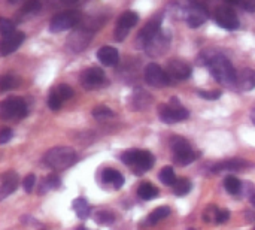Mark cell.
Listing matches in <instances>:
<instances>
[{
  "mask_svg": "<svg viewBox=\"0 0 255 230\" xmlns=\"http://www.w3.org/2000/svg\"><path fill=\"white\" fill-rule=\"evenodd\" d=\"M40 9V3L36 0H30L27 3H24V6L21 7V13L22 15H30V13H36Z\"/></svg>",
  "mask_w": 255,
  "mask_h": 230,
  "instance_id": "1f68e13d",
  "label": "cell"
},
{
  "mask_svg": "<svg viewBox=\"0 0 255 230\" xmlns=\"http://www.w3.org/2000/svg\"><path fill=\"white\" fill-rule=\"evenodd\" d=\"M236 84L241 90L244 91H250L255 88V70L254 69H245L242 72H239Z\"/></svg>",
  "mask_w": 255,
  "mask_h": 230,
  "instance_id": "d6986e66",
  "label": "cell"
},
{
  "mask_svg": "<svg viewBox=\"0 0 255 230\" xmlns=\"http://www.w3.org/2000/svg\"><path fill=\"white\" fill-rule=\"evenodd\" d=\"M1 117L6 120H21L27 115V103L19 97H9L0 105Z\"/></svg>",
  "mask_w": 255,
  "mask_h": 230,
  "instance_id": "277c9868",
  "label": "cell"
},
{
  "mask_svg": "<svg viewBox=\"0 0 255 230\" xmlns=\"http://www.w3.org/2000/svg\"><path fill=\"white\" fill-rule=\"evenodd\" d=\"M34 184H36V177H34L33 174H30V175H27V177L24 178L22 187H24V190H25L27 193H31V190H33V187H34Z\"/></svg>",
  "mask_w": 255,
  "mask_h": 230,
  "instance_id": "f35d334b",
  "label": "cell"
},
{
  "mask_svg": "<svg viewBox=\"0 0 255 230\" xmlns=\"http://www.w3.org/2000/svg\"><path fill=\"white\" fill-rule=\"evenodd\" d=\"M114 214L112 213H108V211H97L96 213V222L100 223V225H109L114 222Z\"/></svg>",
  "mask_w": 255,
  "mask_h": 230,
  "instance_id": "d6a6232c",
  "label": "cell"
},
{
  "mask_svg": "<svg viewBox=\"0 0 255 230\" xmlns=\"http://www.w3.org/2000/svg\"><path fill=\"white\" fill-rule=\"evenodd\" d=\"M91 114H93V117L97 118V120H105V118H108V117H114V112H112L109 108H106V106H97V108L93 109Z\"/></svg>",
  "mask_w": 255,
  "mask_h": 230,
  "instance_id": "4dcf8cb0",
  "label": "cell"
},
{
  "mask_svg": "<svg viewBox=\"0 0 255 230\" xmlns=\"http://www.w3.org/2000/svg\"><path fill=\"white\" fill-rule=\"evenodd\" d=\"M160 27H161V21L157 18H154V19H151V21H148L146 22V25L139 31V36H137V39H139V42L145 46L151 39H154L158 33H160Z\"/></svg>",
  "mask_w": 255,
  "mask_h": 230,
  "instance_id": "9a60e30c",
  "label": "cell"
},
{
  "mask_svg": "<svg viewBox=\"0 0 255 230\" xmlns=\"http://www.w3.org/2000/svg\"><path fill=\"white\" fill-rule=\"evenodd\" d=\"M81 18H82V15L79 10H66V12L57 13L49 22V30L58 33V31L73 28L76 24H79Z\"/></svg>",
  "mask_w": 255,
  "mask_h": 230,
  "instance_id": "5b68a950",
  "label": "cell"
},
{
  "mask_svg": "<svg viewBox=\"0 0 255 230\" xmlns=\"http://www.w3.org/2000/svg\"><path fill=\"white\" fill-rule=\"evenodd\" d=\"M90 37H91V33L87 31L85 28H81V30H76V31L67 39V43L70 45V49H73V51H81V49H85V46H87L88 42H90Z\"/></svg>",
  "mask_w": 255,
  "mask_h": 230,
  "instance_id": "2e32d148",
  "label": "cell"
},
{
  "mask_svg": "<svg viewBox=\"0 0 255 230\" xmlns=\"http://www.w3.org/2000/svg\"><path fill=\"white\" fill-rule=\"evenodd\" d=\"M170 147L175 153V156H181V154H185V153H190L193 151L191 150V145L187 139L181 138V136H175L170 139Z\"/></svg>",
  "mask_w": 255,
  "mask_h": 230,
  "instance_id": "7402d4cb",
  "label": "cell"
},
{
  "mask_svg": "<svg viewBox=\"0 0 255 230\" xmlns=\"http://www.w3.org/2000/svg\"><path fill=\"white\" fill-rule=\"evenodd\" d=\"M190 190H191V183L187 178H179L176 181V184L173 186V192L176 196H185V195H188Z\"/></svg>",
  "mask_w": 255,
  "mask_h": 230,
  "instance_id": "4316f807",
  "label": "cell"
},
{
  "mask_svg": "<svg viewBox=\"0 0 255 230\" xmlns=\"http://www.w3.org/2000/svg\"><path fill=\"white\" fill-rule=\"evenodd\" d=\"M12 139V130L10 129H4L0 132V144H7Z\"/></svg>",
  "mask_w": 255,
  "mask_h": 230,
  "instance_id": "ab89813d",
  "label": "cell"
},
{
  "mask_svg": "<svg viewBox=\"0 0 255 230\" xmlns=\"http://www.w3.org/2000/svg\"><path fill=\"white\" fill-rule=\"evenodd\" d=\"M230 219V213L227 211V210H221V211H218V216H217V223H226L227 220Z\"/></svg>",
  "mask_w": 255,
  "mask_h": 230,
  "instance_id": "60d3db41",
  "label": "cell"
},
{
  "mask_svg": "<svg viewBox=\"0 0 255 230\" xmlns=\"http://www.w3.org/2000/svg\"><path fill=\"white\" fill-rule=\"evenodd\" d=\"M139 21V15L133 10H126L117 21V27H115V39L117 40H124L126 36L128 34V31L137 24Z\"/></svg>",
  "mask_w": 255,
  "mask_h": 230,
  "instance_id": "52a82bcc",
  "label": "cell"
},
{
  "mask_svg": "<svg viewBox=\"0 0 255 230\" xmlns=\"http://www.w3.org/2000/svg\"><path fill=\"white\" fill-rule=\"evenodd\" d=\"M81 85L87 90L99 88L105 82V72L100 67H88L81 73Z\"/></svg>",
  "mask_w": 255,
  "mask_h": 230,
  "instance_id": "9c48e42d",
  "label": "cell"
},
{
  "mask_svg": "<svg viewBox=\"0 0 255 230\" xmlns=\"http://www.w3.org/2000/svg\"><path fill=\"white\" fill-rule=\"evenodd\" d=\"M206 64L211 70V75L224 85H232L236 84L238 79V73L233 67V64L230 63V60L221 54H214L212 57H209L206 60Z\"/></svg>",
  "mask_w": 255,
  "mask_h": 230,
  "instance_id": "6da1fadb",
  "label": "cell"
},
{
  "mask_svg": "<svg viewBox=\"0 0 255 230\" xmlns=\"http://www.w3.org/2000/svg\"><path fill=\"white\" fill-rule=\"evenodd\" d=\"M97 58L105 66H115L120 61V54L114 46H102L97 51Z\"/></svg>",
  "mask_w": 255,
  "mask_h": 230,
  "instance_id": "ac0fdd59",
  "label": "cell"
},
{
  "mask_svg": "<svg viewBox=\"0 0 255 230\" xmlns=\"http://www.w3.org/2000/svg\"><path fill=\"white\" fill-rule=\"evenodd\" d=\"M224 187H226V190H227L230 195H238V193L241 192L242 184H241V181H239L236 177H227V178L224 180Z\"/></svg>",
  "mask_w": 255,
  "mask_h": 230,
  "instance_id": "83f0119b",
  "label": "cell"
},
{
  "mask_svg": "<svg viewBox=\"0 0 255 230\" xmlns=\"http://www.w3.org/2000/svg\"><path fill=\"white\" fill-rule=\"evenodd\" d=\"M253 121H254V124H255V111L253 112Z\"/></svg>",
  "mask_w": 255,
  "mask_h": 230,
  "instance_id": "ee69618b",
  "label": "cell"
},
{
  "mask_svg": "<svg viewBox=\"0 0 255 230\" xmlns=\"http://www.w3.org/2000/svg\"><path fill=\"white\" fill-rule=\"evenodd\" d=\"M19 178L16 175V172H6L1 175V181H0V199H4L6 196H9L10 193H13L18 187Z\"/></svg>",
  "mask_w": 255,
  "mask_h": 230,
  "instance_id": "5bb4252c",
  "label": "cell"
},
{
  "mask_svg": "<svg viewBox=\"0 0 255 230\" xmlns=\"http://www.w3.org/2000/svg\"><path fill=\"white\" fill-rule=\"evenodd\" d=\"M61 103H63V100L51 90V93H49V96H48V106H49L52 111H58V109L61 108Z\"/></svg>",
  "mask_w": 255,
  "mask_h": 230,
  "instance_id": "d590c367",
  "label": "cell"
},
{
  "mask_svg": "<svg viewBox=\"0 0 255 230\" xmlns=\"http://www.w3.org/2000/svg\"><path fill=\"white\" fill-rule=\"evenodd\" d=\"M248 166V163L242 159H230V160H226V162H221L218 163L214 171L220 172V171H239L242 168Z\"/></svg>",
  "mask_w": 255,
  "mask_h": 230,
  "instance_id": "44dd1931",
  "label": "cell"
},
{
  "mask_svg": "<svg viewBox=\"0 0 255 230\" xmlns=\"http://www.w3.org/2000/svg\"><path fill=\"white\" fill-rule=\"evenodd\" d=\"M78 230H87V229H85V228H79V229H78Z\"/></svg>",
  "mask_w": 255,
  "mask_h": 230,
  "instance_id": "f6af8a7d",
  "label": "cell"
},
{
  "mask_svg": "<svg viewBox=\"0 0 255 230\" xmlns=\"http://www.w3.org/2000/svg\"><path fill=\"white\" fill-rule=\"evenodd\" d=\"M236 4L242 6V7L247 9L248 12H255V1H238Z\"/></svg>",
  "mask_w": 255,
  "mask_h": 230,
  "instance_id": "b9f144b4",
  "label": "cell"
},
{
  "mask_svg": "<svg viewBox=\"0 0 255 230\" xmlns=\"http://www.w3.org/2000/svg\"><path fill=\"white\" fill-rule=\"evenodd\" d=\"M208 16H209L208 9L200 3H193L187 10V22L191 28L200 27L203 22H206Z\"/></svg>",
  "mask_w": 255,
  "mask_h": 230,
  "instance_id": "8fae6325",
  "label": "cell"
},
{
  "mask_svg": "<svg viewBox=\"0 0 255 230\" xmlns=\"http://www.w3.org/2000/svg\"><path fill=\"white\" fill-rule=\"evenodd\" d=\"M166 73L169 75L170 81L175 79V81H182V79H187L190 78L191 75V67L188 63H185L184 60H178V58H173L167 63V67H166Z\"/></svg>",
  "mask_w": 255,
  "mask_h": 230,
  "instance_id": "30bf717a",
  "label": "cell"
},
{
  "mask_svg": "<svg viewBox=\"0 0 255 230\" xmlns=\"http://www.w3.org/2000/svg\"><path fill=\"white\" fill-rule=\"evenodd\" d=\"M167 45H169V39L164 34L158 33L154 39H151L145 45V48H146V52L151 57H157V55H161L164 52V49L167 48Z\"/></svg>",
  "mask_w": 255,
  "mask_h": 230,
  "instance_id": "e0dca14e",
  "label": "cell"
},
{
  "mask_svg": "<svg viewBox=\"0 0 255 230\" xmlns=\"http://www.w3.org/2000/svg\"><path fill=\"white\" fill-rule=\"evenodd\" d=\"M57 186H58V178H57V177H54V175H51V177L45 178L43 186L40 187V193L46 192V189H48V190H49V189H55Z\"/></svg>",
  "mask_w": 255,
  "mask_h": 230,
  "instance_id": "8d00e7d4",
  "label": "cell"
},
{
  "mask_svg": "<svg viewBox=\"0 0 255 230\" xmlns=\"http://www.w3.org/2000/svg\"><path fill=\"white\" fill-rule=\"evenodd\" d=\"M52 91L61 99V100H69L73 96V90L67 85V84H60L55 88H52Z\"/></svg>",
  "mask_w": 255,
  "mask_h": 230,
  "instance_id": "f1b7e54d",
  "label": "cell"
},
{
  "mask_svg": "<svg viewBox=\"0 0 255 230\" xmlns=\"http://www.w3.org/2000/svg\"><path fill=\"white\" fill-rule=\"evenodd\" d=\"M251 202H253V205H254V207H255V195H254V196H253V199H251Z\"/></svg>",
  "mask_w": 255,
  "mask_h": 230,
  "instance_id": "7bdbcfd3",
  "label": "cell"
},
{
  "mask_svg": "<svg viewBox=\"0 0 255 230\" xmlns=\"http://www.w3.org/2000/svg\"><path fill=\"white\" fill-rule=\"evenodd\" d=\"M160 181H161L163 184H166V186H175L176 181H178V178H176V175H175V171H173L170 166L163 168L161 172H160Z\"/></svg>",
  "mask_w": 255,
  "mask_h": 230,
  "instance_id": "d4e9b609",
  "label": "cell"
},
{
  "mask_svg": "<svg viewBox=\"0 0 255 230\" xmlns=\"http://www.w3.org/2000/svg\"><path fill=\"white\" fill-rule=\"evenodd\" d=\"M196 159H197V156H196L194 151H190V153H185V154H181V156H175V160L179 165H190Z\"/></svg>",
  "mask_w": 255,
  "mask_h": 230,
  "instance_id": "e575fe53",
  "label": "cell"
},
{
  "mask_svg": "<svg viewBox=\"0 0 255 230\" xmlns=\"http://www.w3.org/2000/svg\"><path fill=\"white\" fill-rule=\"evenodd\" d=\"M16 84H18V78L13 76V75H4V76H1V79H0V88H1V91L15 88Z\"/></svg>",
  "mask_w": 255,
  "mask_h": 230,
  "instance_id": "f546056e",
  "label": "cell"
},
{
  "mask_svg": "<svg viewBox=\"0 0 255 230\" xmlns=\"http://www.w3.org/2000/svg\"><path fill=\"white\" fill-rule=\"evenodd\" d=\"M145 81L152 87H166V85H169L172 82L169 75L166 73V70H163L155 63H149L146 66V69H145Z\"/></svg>",
  "mask_w": 255,
  "mask_h": 230,
  "instance_id": "ba28073f",
  "label": "cell"
},
{
  "mask_svg": "<svg viewBox=\"0 0 255 230\" xmlns=\"http://www.w3.org/2000/svg\"><path fill=\"white\" fill-rule=\"evenodd\" d=\"M0 31H1V37L10 34L12 31H15L13 22L9 21V19H6V18H0Z\"/></svg>",
  "mask_w": 255,
  "mask_h": 230,
  "instance_id": "836d02e7",
  "label": "cell"
},
{
  "mask_svg": "<svg viewBox=\"0 0 255 230\" xmlns=\"http://www.w3.org/2000/svg\"><path fill=\"white\" fill-rule=\"evenodd\" d=\"M78 160L75 150L69 147H55L45 154L43 162L52 169H67Z\"/></svg>",
  "mask_w": 255,
  "mask_h": 230,
  "instance_id": "7a4b0ae2",
  "label": "cell"
},
{
  "mask_svg": "<svg viewBox=\"0 0 255 230\" xmlns=\"http://www.w3.org/2000/svg\"><path fill=\"white\" fill-rule=\"evenodd\" d=\"M72 208H73V211L76 213V216H78L79 219H84V220H85V219L90 216V213H91V208H90L88 202H87L84 198L75 199L73 204H72Z\"/></svg>",
  "mask_w": 255,
  "mask_h": 230,
  "instance_id": "603a6c76",
  "label": "cell"
},
{
  "mask_svg": "<svg viewBox=\"0 0 255 230\" xmlns=\"http://www.w3.org/2000/svg\"><path fill=\"white\" fill-rule=\"evenodd\" d=\"M24 37H25V34H24L22 31H16V30L12 31V33L7 34V36H3V37H1V45H0L1 54H3V55H7V54L13 52L15 49H18L19 45L24 42Z\"/></svg>",
  "mask_w": 255,
  "mask_h": 230,
  "instance_id": "4fadbf2b",
  "label": "cell"
},
{
  "mask_svg": "<svg viewBox=\"0 0 255 230\" xmlns=\"http://www.w3.org/2000/svg\"><path fill=\"white\" fill-rule=\"evenodd\" d=\"M188 117H190V112L182 106H161L160 109V118L167 124L184 121Z\"/></svg>",
  "mask_w": 255,
  "mask_h": 230,
  "instance_id": "7c38bea8",
  "label": "cell"
},
{
  "mask_svg": "<svg viewBox=\"0 0 255 230\" xmlns=\"http://www.w3.org/2000/svg\"><path fill=\"white\" fill-rule=\"evenodd\" d=\"M214 18H215L217 24L226 30H236L241 25L239 16L236 15V12L229 4L218 6L214 12Z\"/></svg>",
  "mask_w": 255,
  "mask_h": 230,
  "instance_id": "8992f818",
  "label": "cell"
},
{
  "mask_svg": "<svg viewBox=\"0 0 255 230\" xmlns=\"http://www.w3.org/2000/svg\"><path fill=\"white\" fill-rule=\"evenodd\" d=\"M137 195H139V198L143 199V201H151V199H154V198L158 196V189H157L155 186L149 184V183H143V184L139 186Z\"/></svg>",
  "mask_w": 255,
  "mask_h": 230,
  "instance_id": "cb8c5ba5",
  "label": "cell"
},
{
  "mask_svg": "<svg viewBox=\"0 0 255 230\" xmlns=\"http://www.w3.org/2000/svg\"><path fill=\"white\" fill-rule=\"evenodd\" d=\"M102 180L106 184H112L115 190H118V189H121L124 186V177L118 171H115V169H109V168L105 169L102 172Z\"/></svg>",
  "mask_w": 255,
  "mask_h": 230,
  "instance_id": "ffe728a7",
  "label": "cell"
},
{
  "mask_svg": "<svg viewBox=\"0 0 255 230\" xmlns=\"http://www.w3.org/2000/svg\"><path fill=\"white\" fill-rule=\"evenodd\" d=\"M169 214H170V210H169L167 207H160V208L154 210V211L149 214L148 222H149L151 225H155V223H158V222H161V220L167 219V216H169Z\"/></svg>",
  "mask_w": 255,
  "mask_h": 230,
  "instance_id": "484cf974",
  "label": "cell"
},
{
  "mask_svg": "<svg viewBox=\"0 0 255 230\" xmlns=\"http://www.w3.org/2000/svg\"><path fill=\"white\" fill-rule=\"evenodd\" d=\"M200 97L202 99H206V100H218L221 97V91L218 90H212V91H199Z\"/></svg>",
  "mask_w": 255,
  "mask_h": 230,
  "instance_id": "74e56055",
  "label": "cell"
},
{
  "mask_svg": "<svg viewBox=\"0 0 255 230\" xmlns=\"http://www.w3.org/2000/svg\"><path fill=\"white\" fill-rule=\"evenodd\" d=\"M123 163L137 169V172H146L154 166V156L145 150H128L121 156Z\"/></svg>",
  "mask_w": 255,
  "mask_h": 230,
  "instance_id": "3957f363",
  "label": "cell"
}]
</instances>
